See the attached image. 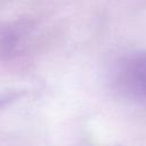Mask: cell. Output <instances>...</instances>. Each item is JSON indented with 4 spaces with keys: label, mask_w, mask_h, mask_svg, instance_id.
Returning <instances> with one entry per match:
<instances>
[{
    "label": "cell",
    "mask_w": 146,
    "mask_h": 146,
    "mask_svg": "<svg viewBox=\"0 0 146 146\" xmlns=\"http://www.w3.org/2000/svg\"><path fill=\"white\" fill-rule=\"evenodd\" d=\"M114 80L123 95L146 104V51L124 57L115 70Z\"/></svg>",
    "instance_id": "6da1fadb"
}]
</instances>
